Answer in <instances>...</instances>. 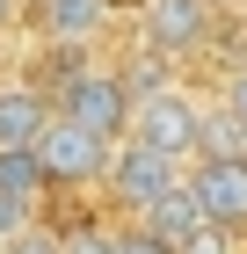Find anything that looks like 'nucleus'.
<instances>
[{
    "label": "nucleus",
    "mask_w": 247,
    "mask_h": 254,
    "mask_svg": "<svg viewBox=\"0 0 247 254\" xmlns=\"http://www.w3.org/2000/svg\"><path fill=\"white\" fill-rule=\"evenodd\" d=\"M37 160H44V175H51L58 189H87V182L102 189V182H109V167H116V145H109V138H95V131H80L73 117H51Z\"/></svg>",
    "instance_id": "nucleus-3"
},
{
    "label": "nucleus",
    "mask_w": 247,
    "mask_h": 254,
    "mask_svg": "<svg viewBox=\"0 0 247 254\" xmlns=\"http://www.w3.org/2000/svg\"><path fill=\"white\" fill-rule=\"evenodd\" d=\"M66 254H116V233H102V225H80V233H66Z\"/></svg>",
    "instance_id": "nucleus-13"
},
{
    "label": "nucleus",
    "mask_w": 247,
    "mask_h": 254,
    "mask_svg": "<svg viewBox=\"0 0 247 254\" xmlns=\"http://www.w3.org/2000/svg\"><path fill=\"white\" fill-rule=\"evenodd\" d=\"M116 254H174V247H160L153 233H116Z\"/></svg>",
    "instance_id": "nucleus-16"
},
{
    "label": "nucleus",
    "mask_w": 247,
    "mask_h": 254,
    "mask_svg": "<svg viewBox=\"0 0 247 254\" xmlns=\"http://www.w3.org/2000/svg\"><path fill=\"white\" fill-rule=\"evenodd\" d=\"M22 15V0H0V29H7V22H15Z\"/></svg>",
    "instance_id": "nucleus-17"
},
{
    "label": "nucleus",
    "mask_w": 247,
    "mask_h": 254,
    "mask_svg": "<svg viewBox=\"0 0 247 254\" xmlns=\"http://www.w3.org/2000/svg\"><path fill=\"white\" fill-rule=\"evenodd\" d=\"M44 189H51V175H44L37 153H0V196H7V203H29V211H37Z\"/></svg>",
    "instance_id": "nucleus-10"
},
{
    "label": "nucleus",
    "mask_w": 247,
    "mask_h": 254,
    "mask_svg": "<svg viewBox=\"0 0 247 254\" xmlns=\"http://www.w3.org/2000/svg\"><path fill=\"white\" fill-rule=\"evenodd\" d=\"M138 233H153L160 247H182V240L204 233V196H196V182H182L174 196H160L146 218H138Z\"/></svg>",
    "instance_id": "nucleus-9"
},
{
    "label": "nucleus",
    "mask_w": 247,
    "mask_h": 254,
    "mask_svg": "<svg viewBox=\"0 0 247 254\" xmlns=\"http://www.w3.org/2000/svg\"><path fill=\"white\" fill-rule=\"evenodd\" d=\"M218 109H226V117H240V124H247V65H233V73L218 80Z\"/></svg>",
    "instance_id": "nucleus-11"
},
{
    "label": "nucleus",
    "mask_w": 247,
    "mask_h": 254,
    "mask_svg": "<svg viewBox=\"0 0 247 254\" xmlns=\"http://www.w3.org/2000/svg\"><path fill=\"white\" fill-rule=\"evenodd\" d=\"M189 182H196V196H204V225L247 233V160H204Z\"/></svg>",
    "instance_id": "nucleus-7"
},
{
    "label": "nucleus",
    "mask_w": 247,
    "mask_h": 254,
    "mask_svg": "<svg viewBox=\"0 0 247 254\" xmlns=\"http://www.w3.org/2000/svg\"><path fill=\"white\" fill-rule=\"evenodd\" d=\"M58 102L44 95V87H29V80H7L0 87V153H37L44 131H51Z\"/></svg>",
    "instance_id": "nucleus-6"
},
{
    "label": "nucleus",
    "mask_w": 247,
    "mask_h": 254,
    "mask_svg": "<svg viewBox=\"0 0 247 254\" xmlns=\"http://www.w3.org/2000/svg\"><path fill=\"white\" fill-rule=\"evenodd\" d=\"M58 117H73L80 131L124 145L131 124H138V95H131V80L116 73V65H80V73L58 87Z\"/></svg>",
    "instance_id": "nucleus-2"
},
{
    "label": "nucleus",
    "mask_w": 247,
    "mask_h": 254,
    "mask_svg": "<svg viewBox=\"0 0 247 254\" xmlns=\"http://www.w3.org/2000/svg\"><path fill=\"white\" fill-rule=\"evenodd\" d=\"M131 145H153L160 160H174V167H204L211 160V109H196L182 87H167V95L138 102V124H131Z\"/></svg>",
    "instance_id": "nucleus-1"
},
{
    "label": "nucleus",
    "mask_w": 247,
    "mask_h": 254,
    "mask_svg": "<svg viewBox=\"0 0 247 254\" xmlns=\"http://www.w3.org/2000/svg\"><path fill=\"white\" fill-rule=\"evenodd\" d=\"M182 182H189V167H174V160H160L153 145H131V138H124V145H116V167H109V182H102V189H109L116 211H138V218H146L153 203H160V196H174Z\"/></svg>",
    "instance_id": "nucleus-4"
},
{
    "label": "nucleus",
    "mask_w": 247,
    "mask_h": 254,
    "mask_svg": "<svg viewBox=\"0 0 247 254\" xmlns=\"http://www.w3.org/2000/svg\"><path fill=\"white\" fill-rule=\"evenodd\" d=\"M211 0H138V29H146V51L153 59H182L211 37Z\"/></svg>",
    "instance_id": "nucleus-5"
},
{
    "label": "nucleus",
    "mask_w": 247,
    "mask_h": 254,
    "mask_svg": "<svg viewBox=\"0 0 247 254\" xmlns=\"http://www.w3.org/2000/svg\"><path fill=\"white\" fill-rule=\"evenodd\" d=\"M211 7H240V15H247V0H211Z\"/></svg>",
    "instance_id": "nucleus-18"
},
{
    "label": "nucleus",
    "mask_w": 247,
    "mask_h": 254,
    "mask_svg": "<svg viewBox=\"0 0 247 254\" xmlns=\"http://www.w3.org/2000/svg\"><path fill=\"white\" fill-rule=\"evenodd\" d=\"M29 225H37V211H29V203H7V196H0V247H7L15 233H29Z\"/></svg>",
    "instance_id": "nucleus-14"
},
{
    "label": "nucleus",
    "mask_w": 247,
    "mask_h": 254,
    "mask_svg": "<svg viewBox=\"0 0 247 254\" xmlns=\"http://www.w3.org/2000/svg\"><path fill=\"white\" fill-rule=\"evenodd\" d=\"M174 254H233V233H218V225H204L196 240H182Z\"/></svg>",
    "instance_id": "nucleus-15"
},
{
    "label": "nucleus",
    "mask_w": 247,
    "mask_h": 254,
    "mask_svg": "<svg viewBox=\"0 0 247 254\" xmlns=\"http://www.w3.org/2000/svg\"><path fill=\"white\" fill-rule=\"evenodd\" d=\"M0 254H66V240H58V233H44V225H29V233H15Z\"/></svg>",
    "instance_id": "nucleus-12"
},
{
    "label": "nucleus",
    "mask_w": 247,
    "mask_h": 254,
    "mask_svg": "<svg viewBox=\"0 0 247 254\" xmlns=\"http://www.w3.org/2000/svg\"><path fill=\"white\" fill-rule=\"evenodd\" d=\"M29 7H37L44 44H95L116 15V0H29Z\"/></svg>",
    "instance_id": "nucleus-8"
}]
</instances>
